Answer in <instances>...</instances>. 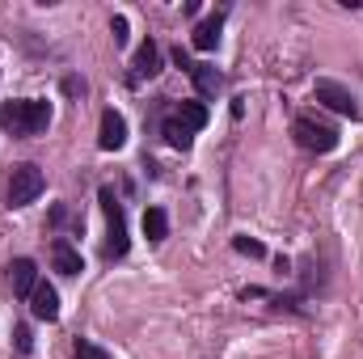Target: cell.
I'll return each mask as SVG.
<instances>
[{"label":"cell","instance_id":"obj_1","mask_svg":"<svg viewBox=\"0 0 363 359\" xmlns=\"http://www.w3.org/2000/svg\"><path fill=\"white\" fill-rule=\"evenodd\" d=\"M47 123H51V106L47 101H34V97L9 101L0 110V127L13 131V136H38V131H47Z\"/></svg>","mask_w":363,"mask_h":359},{"label":"cell","instance_id":"obj_2","mask_svg":"<svg viewBox=\"0 0 363 359\" xmlns=\"http://www.w3.org/2000/svg\"><path fill=\"white\" fill-rule=\"evenodd\" d=\"M291 136H296V144L308 148V153H334V148H338V131H334L330 123H317L313 114H300V118L291 123Z\"/></svg>","mask_w":363,"mask_h":359},{"label":"cell","instance_id":"obj_3","mask_svg":"<svg viewBox=\"0 0 363 359\" xmlns=\"http://www.w3.org/2000/svg\"><path fill=\"white\" fill-rule=\"evenodd\" d=\"M43 170L38 165H17L13 170V178H9V207H26V203H34L38 194H43Z\"/></svg>","mask_w":363,"mask_h":359},{"label":"cell","instance_id":"obj_4","mask_svg":"<svg viewBox=\"0 0 363 359\" xmlns=\"http://www.w3.org/2000/svg\"><path fill=\"white\" fill-rule=\"evenodd\" d=\"M101 207H106V216H110V241H106V254H110V258H123V254H127V224H123V207H118V199H114L110 186H101Z\"/></svg>","mask_w":363,"mask_h":359},{"label":"cell","instance_id":"obj_5","mask_svg":"<svg viewBox=\"0 0 363 359\" xmlns=\"http://www.w3.org/2000/svg\"><path fill=\"white\" fill-rule=\"evenodd\" d=\"M313 93H317V101H325L334 114H347V118H355V114H359V106H355V93L342 89L338 81H317V85H313Z\"/></svg>","mask_w":363,"mask_h":359},{"label":"cell","instance_id":"obj_6","mask_svg":"<svg viewBox=\"0 0 363 359\" xmlns=\"http://www.w3.org/2000/svg\"><path fill=\"white\" fill-rule=\"evenodd\" d=\"M97 144H101L106 153H114V148L127 144V118H123L118 110H106V114H101V136H97Z\"/></svg>","mask_w":363,"mask_h":359},{"label":"cell","instance_id":"obj_7","mask_svg":"<svg viewBox=\"0 0 363 359\" xmlns=\"http://www.w3.org/2000/svg\"><path fill=\"white\" fill-rule=\"evenodd\" d=\"M30 309H34L38 321H55V317H60V292L38 279V287H34V296H30Z\"/></svg>","mask_w":363,"mask_h":359},{"label":"cell","instance_id":"obj_8","mask_svg":"<svg viewBox=\"0 0 363 359\" xmlns=\"http://www.w3.org/2000/svg\"><path fill=\"white\" fill-rule=\"evenodd\" d=\"M9 279H13V292H17V296H34V287H38V267H34L30 258H17V263L9 267Z\"/></svg>","mask_w":363,"mask_h":359},{"label":"cell","instance_id":"obj_9","mask_svg":"<svg viewBox=\"0 0 363 359\" xmlns=\"http://www.w3.org/2000/svg\"><path fill=\"white\" fill-rule=\"evenodd\" d=\"M51 263H55V270H60V275H81V270H85L81 254H77L68 241H55V245H51Z\"/></svg>","mask_w":363,"mask_h":359},{"label":"cell","instance_id":"obj_10","mask_svg":"<svg viewBox=\"0 0 363 359\" xmlns=\"http://www.w3.org/2000/svg\"><path fill=\"white\" fill-rule=\"evenodd\" d=\"M190 77H194V85H199L203 97H216V93L224 89V77H220L211 64H194V68H190Z\"/></svg>","mask_w":363,"mask_h":359},{"label":"cell","instance_id":"obj_11","mask_svg":"<svg viewBox=\"0 0 363 359\" xmlns=\"http://www.w3.org/2000/svg\"><path fill=\"white\" fill-rule=\"evenodd\" d=\"M161 72V47L148 38L140 51H135V77H157Z\"/></svg>","mask_w":363,"mask_h":359},{"label":"cell","instance_id":"obj_12","mask_svg":"<svg viewBox=\"0 0 363 359\" xmlns=\"http://www.w3.org/2000/svg\"><path fill=\"white\" fill-rule=\"evenodd\" d=\"M174 118H178L186 131H199V127H207V106L203 101H182Z\"/></svg>","mask_w":363,"mask_h":359},{"label":"cell","instance_id":"obj_13","mask_svg":"<svg viewBox=\"0 0 363 359\" xmlns=\"http://www.w3.org/2000/svg\"><path fill=\"white\" fill-rule=\"evenodd\" d=\"M190 43H194L199 51H211V47L220 43V13H216V17H207V21L194 30V38H190Z\"/></svg>","mask_w":363,"mask_h":359},{"label":"cell","instance_id":"obj_14","mask_svg":"<svg viewBox=\"0 0 363 359\" xmlns=\"http://www.w3.org/2000/svg\"><path fill=\"white\" fill-rule=\"evenodd\" d=\"M165 233H169L165 211H161V207H148V211H144V237H148V241H165Z\"/></svg>","mask_w":363,"mask_h":359},{"label":"cell","instance_id":"obj_15","mask_svg":"<svg viewBox=\"0 0 363 359\" xmlns=\"http://www.w3.org/2000/svg\"><path fill=\"white\" fill-rule=\"evenodd\" d=\"M72 355L77 359H114L106 347H97L93 338H77V343H72Z\"/></svg>","mask_w":363,"mask_h":359},{"label":"cell","instance_id":"obj_16","mask_svg":"<svg viewBox=\"0 0 363 359\" xmlns=\"http://www.w3.org/2000/svg\"><path fill=\"white\" fill-rule=\"evenodd\" d=\"M165 140H169L174 148H186V144H190V131L182 127L178 118H169V123H165Z\"/></svg>","mask_w":363,"mask_h":359},{"label":"cell","instance_id":"obj_17","mask_svg":"<svg viewBox=\"0 0 363 359\" xmlns=\"http://www.w3.org/2000/svg\"><path fill=\"white\" fill-rule=\"evenodd\" d=\"M237 250H241V254H250V258H262V245H258V241H250V237H237Z\"/></svg>","mask_w":363,"mask_h":359},{"label":"cell","instance_id":"obj_18","mask_svg":"<svg viewBox=\"0 0 363 359\" xmlns=\"http://www.w3.org/2000/svg\"><path fill=\"white\" fill-rule=\"evenodd\" d=\"M110 30H114V43H127V17H114Z\"/></svg>","mask_w":363,"mask_h":359}]
</instances>
